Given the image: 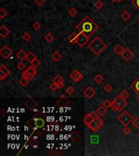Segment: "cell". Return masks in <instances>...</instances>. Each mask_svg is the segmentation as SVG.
<instances>
[{"mask_svg":"<svg viewBox=\"0 0 139 156\" xmlns=\"http://www.w3.org/2000/svg\"><path fill=\"white\" fill-rule=\"evenodd\" d=\"M98 29V25L95 23L94 20L89 18V16L85 17L76 27V29L78 31V33L82 32L86 34L88 38H89L92 34L95 33V32Z\"/></svg>","mask_w":139,"mask_h":156,"instance_id":"obj_1","label":"cell"},{"mask_svg":"<svg viewBox=\"0 0 139 156\" xmlns=\"http://www.w3.org/2000/svg\"><path fill=\"white\" fill-rule=\"evenodd\" d=\"M106 47H107V44L98 37L95 38L89 43V48L96 55H99L104 49H106Z\"/></svg>","mask_w":139,"mask_h":156,"instance_id":"obj_2","label":"cell"},{"mask_svg":"<svg viewBox=\"0 0 139 156\" xmlns=\"http://www.w3.org/2000/svg\"><path fill=\"white\" fill-rule=\"evenodd\" d=\"M133 117L132 116V115L127 111H124L118 117V120L124 126H128L133 121Z\"/></svg>","mask_w":139,"mask_h":156,"instance_id":"obj_3","label":"cell"},{"mask_svg":"<svg viewBox=\"0 0 139 156\" xmlns=\"http://www.w3.org/2000/svg\"><path fill=\"white\" fill-rule=\"evenodd\" d=\"M103 125V121L102 120L100 117H98L93 119V121L90 123V124L88 126L89 129H91L93 132H97L98 129H100L102 126Z\"/></svg>","mask_w":139,"mask_h":156,"instance_id":"obj_4","label":"cell"},{"mask_svg":"<svg viewBox=\"0 0 139 156\" xmlns=\"http://www.w3.org/2000/svg\"><path fill=\"white\" fill-rule=\"evenodd\" d=\"M89 42V38L83 33H79L77 34V38L76 40V44L80 47H83Z\"/></svg>","mask_w":139,"mask_h":156,"instance_id":"obj_5","label":"cell"},{"mask_svg":"<svg viewBox=\"0 0 139 156\" xmlns=\"http://www.w3.org/2000/svg\"><path fill=\"white\" fill-rule=\"evenodd\" d=\"M11 54H12V51L7 46H4L3 48L0 49V55H2L3 59H7V58H9L11 55Z\"/></svg>","mask_w":139,"mask_h":156,"instance_id":"obj_6","label":"cell"},{"mask_svg":"<svg viewBox=\"0 0 139 156\" xmlns=\"http://www.w3.org/2000/svg\"><path fill=\"white\" fill-rule=\"evenodd\" d=\"M69 77L72 80H73L75 82H78V81H80V80L83 78V75L80 73L78 70H76L75 69V70H73V72L70 73Z\"/></svg>","mask_w":139,"mask_h":156,"instance_id":"obj_7","label":"cell"},{"mask_svg":"<svg viewBox=\"0 0 139 156\" xmlns=\"http://www.w3.org/2000/svg\"><path fill=\"white\" fill-rule=\"evenodd\" d=\"M113 101L115 102L116 103H117V104L120 106V107L121 108V109H123L124 107H125V106H126L128 105V102H127L126 99H123V98H122V97H120V95L117 96V97H115V99H114Z\"/></svg>","mask_w":139,"mask_h":156,"instance_id":"obj_8","label":"cell"},{"mask_svg":"<svg viewBox=\"0 0 139 156\" xmlns=\"http://www.w3.org/2000/svg\"><path fill=\"white\" fill-rule=\"evenodd\" d=\"M121 57L125 61H129L133 57V53L130 50H129V48H126V49H124V50L122 55H121Z\"/></svg>","mask_w":139,"mask_h":156,"instance_id":"obj_9","label":"cell"},{"mask_svg":"<svg viewBox=\"0 0 139 156\" xmlns=\"http://www.w3.org/2000/svg\"><path fill=\"white\" fill-rule=\"evenodd\" d=\"M95 93H96L95 90H94V89H93L92 87H90V86H88V87L86 89V90L84 91L83 94H84L85 96H86V97L87 98V99H91L95 95Z\"/></svg>","mask_w":139,"mask_h":156,"instance_id":"obj_10","label":"cell"},{"mask_svg":"<svg viewBox=\"0 0 139 156\" xmlns=\"http://www.w3.org/2000/svg\"><path fill=\"white\" fill-rule=\"evenodd\" d=\"M25 104L29 110H33V108L37 107V106H38L37 102L34 99H33L32 98H29V99L25 102Z\"/></svg>","mask_w":139,"mask_h":156,"instance_id":"obj_11","label":"cell"},{"mask_svg":"<svg viewBox=\"0 0 139 156\" xmlns=\"http://www.w3.org/2000/svg\"><path fill=\"white\" fill-rule=\"evenodd\" d=\"M11 31L9 29L7 26L5 25H2L1 28H0V36L3 38H5L6 37H7L9 34H10Z\"/></svg>","mask_w":139,"mask_h":156,"instance_id":"obj_12","label":"cell"},{"mask_svg":"<svg viewBox=\"0 0 139 156\" xmlns=\"http://www.w3.org/2000/svg\"><path fill=\"white\" fill-rule=\"evenodd\" d=\"M34 124H35V126L37 127V128H42L45 125V121H44V119H42V118H38V119H35Z\"/></svg>","mask_w":139,"mask_h":156,"instance_id":"obj_13","label":"cell"},{"mask_svg":"<svg viewBox=\"0 0 139 156\" xmlns=\"http://www.w3.org/2000/svg\"><path fill=\"white\" fill-rule=\"evenodd\" d=\"M77 34H78V33H76V32L72 33L68 38V42L71 43L76 44V40H77Z\"/></svg>","mask_w":139,"mask_h":156,"instance_id":"obj_14","label":"cell"},{"mask_svg":"<svg viewBox=\"0 0 139 156\" xmlns=\"http://www.w3.org/2000/svg\"><path fill=\"white\" fill-rule=\"evenodd\" d=\"M27 55H28V54H26L25 51L20 50V51H19L17 52L16 57H17L19 59L23 60V59H26V58H27Z\"/></svg>","mask_w":139,"mask_h":156,"instance_id":"obj_15","label":"cell"},{"mask_svg":"<svg viewBox=\"0 0 139 156\" xmlns=\"http://www.w3.org/2000/svg\"><path fill=\"white\" fill-rule=\"evenodd\" d=\"M107 108H106L105 106L102 105V106H99V107H98V109H97V113L99 115H101V116H102V115H104L106 113H107Z\"/></svg>","mask_w":139,"mask_h":156,"instance_id":"obj_16","label":"cell"},{"mask_svg":"<svg viewBox=\"0 0 139 156\" xmlns=\"http://www.w3.org/2000/svg\"><path fill=\"white\" fill-rule=\"evenodd\" d=\"M52 59L55 61V62H59L61 59H62V55L59 51H55L51 56Z\"/></svg>","mask_w":139,"mask_h":156,"instance_id":"obj_17","label":"cell"},{"mask_svg":"<svg viewBox=\"0 0 139 156\" xmlns=\"http://www.w3.org/2000/svg\"><path fill=\"white\" fill-rule=\"evenodd\" d=\"M124 50V49L121 46H120V45H117V46H115L114 47V51H115V53L116 55H120V56H121Z\"/></svg>","mask_w":139,"mask_h":156,"instance_id":"obj_18","label":"cell"},{"mask_svg":"<svg viewBox=\"0 0 139 156\" xmlns=\"http://www.w3.org/2000/svg\"><path fill=\"white\" fill-rule=\"evenodd\" d=\"M63 82H64V78H63L60 75L55 76V77H54V79H53V83L56 84L57 86H58V85L61 84V83H63Z\"/></svg>","mask_w":139,"mask_h":156,"instance_id":"obj_19","label":"cell"},{"mask_svg":"<svg viewBox=\"0 0 139 156\" xmlns=\"http://www.w3.org/2000/svg\"><path fill=\"white\" fill-rule=\"evenodd\" d=\"M93 119H94L91 117L90 115H89V114H86V116L84 117V123H85V124H86V125L89 126V124H90V123L93 121Z\"/></svg>","mask_w":139,"mask_h":156,"instance_id":"obj_20","label":"cell"},{"mask_svg":"<svg viewBox=\"0 0 139 156\" xmlns=\"http://www.w3.org/2000/svg\"><path fill=\"white\" fill-rule=\"evenodd\" d=\"M131 88H132L133 90L135 91L136 93H139V78H137L136 81L132 84Z\"/></svg>","mask_w":139,"mask_h":156,"instance_id":"obj_21","label":"cell"},{"mask_svg":"<svg viewBox=\"0 0 139 156\" xmlns=\"http://www.w3.org/2000/svg\"><path fill=\"white\" fill-rule=\"evenodd\" d=\"M131 18V14L128 11H124L121 14V19L124 21H127Z\"/></svg>","mask_w":139,"mask_h":156,"instance_id":"obj_22","label":"cell"},{"mask_svg":"<svg viewBox=\"0 0 139 156\" xmlns=\"http://www.w3.org/2000/svg\"><path fill=\"white\" fill-rule=\"evenodd\" d=\"M36 59H37V56H36L33 52H29L28 55H27V58L26 59L28 60L29 63H32V62L33 60H35Z\"/></svg>","mask_w":139,"mask_h":156,"instance_id":"obj_23","label":"cell"},{"mask_svg":"<svg viewBox=\"0 0 139 156\" xmlns=\"http://www.w3.org/2000/svg\"><path fill=\"white\" fill-rule=\"evenodd\" d=\"M44 39L46 40V42H51L55 40V37H54V35L52 33H48L46 36L44 37Z\"/></svg>","mask_w":139,"mask_h":156,"instance_id":"obj_24","label":"cell"},{"mask_svg":"<svg viewBox=\"0 0 139 156\" xmlns=\"http://www.w3.org/2000/svg\"><path fill=\"white\" fill-rule=\"evenodd\" d=\"M94 80H95V81L97 84H101L103 81V77H102L101 74H97L95 77V78H94Z\"/></svg>","mask_w":139,"mask_h":156,"instance_id":"obj_25","label":"cell"},{"mask_svg":"<svg viewBox=\"0 0 139 156\" xmlns=\"http://www.w3.org/2000/svg\"><path fill=\"white\" fill-rule=\"evenodd\" d=\"M0 71L3 72V73H4L5 74H7V76H9L11 74V71L9 70L8 68H7V67L5 65H3V64H2L1 66H0Z\"/></svg>","mask_w":139,"mask_h":156,"instance_id":"obj_26","label":"cell"},{"mask_svg":"<svg viewBox=\"0 0 139 156\" xmlns=\"http://www.w3.org/2000/svg\"><path fill=\"white\" fill-rule=\"evenodd\" d=\"M22 77H25V78H27V79H29V81H31V80H33V77H34V76L33 75H31L28 71H25V72H24L23 73H22Z\"/></svg>","mask_w":139,"mask_h":156,"instance_id":"obj_27","label":"cell"},{"mask_svg":"<svg viewBox=\"0 0 139 156\" xmlns=\"http://www.w3.org/2000/svg\"><path fill=\"white\" fill-rule=\"evenodd\" d=\"M29 82V79H27V78H25V77H21L20 79V81H19V83L20 86H28V84Z\"/></svg>","mask_w":139,"mask_h":156,"instance_id":"obj_28","label":"cell"},{"mask_svg":"<svg viewBox=\"0 0 139 156\" xmlns=\"http://www.w3.org/2000/svg\"><path fill=\"white\" fill-rule=\"evenodd\" d=\"M68 15L71 17H75L76 16H77V10L76 9L75 7H71L70 9L68 10Z\"/></svg>","mask_w":139,"mask_h":156,"instance_id":"obj_29","label":"cell"},{"mask_svg":"<svg viewBox=\"0 0 139 156\" xmlns=\"http://www.w3.org/2000/svg\"><path fill=\"white\" fill-rule=\"evenodd\" d=\"M27 71H28V72H29L31 75H33L34 77H35L36 75H37V68H34V67L32 66V65H31L30 67H29V68H27Z\"/></svg>","mask_w":139,"mask_h":156,"instance_id":"obj_30","label":"cell"},{"mask_svg":"<svg viewBox=\"0 0 139 156\" xmlns=\"http://www.w3.org/2000/svg\"><path fill=\"white\" fill-rule=\"evenodd\" d=\"M111 108L112 109L113 111H120L121 110V108L120 107V106L116 103L115 102H111Z\"/></svg>","mask_w":139,"mask_h":156,"instance_id":"obj_31","label":"cell"},{"mask_svg":"<svg viewBox=\"0 0 139 156\" xmlns=\"http://www.w3.org/2000/svg\"><path fill=\"white\" fill-rule=\"evenodd\" d=\"M95 7L97 8V9L99 10L102 7H103V3H102L101 0H98V1H96L95 3Z\"/></svg>","mask_w":139,"mask_h":156,"instance_id":"obj_32","label":"cell"},{"mask_svg":"<svg viewBox=\"0 0 139 156\" xmlns=\"http://www.w3.org/2000/svg\"><path fill=\"white\" fill-rule=\"evenodd\" d=\"M7 15V11L4 9V8H1L0 9V18L1 19H4Z\"/></svg>","mask_w":139,"mask_h":156,"instance_id":"obj_33","label":"cell"},{"mask_svg":"<svg viewBox=\"0 0 139 156\" xmlns=\"http://www.w3.org/2000/svg\"><path fill=\"white\" fill-rule=\"evenodd\" d=\"M22 38H23V40L24 41H25V42H29V40L31 39V35H30V33H25L24 34H23V36H22Z\"/></svg>","mask_w":139,"mask_h":156,"instance_id":"obj_34","label":"cell"},{"mask_svg":"<svg viewBox=\"0 0 139 156\" xmlns=\"http://www.w3.org/2000/svg\"><path fill=\"white\" fill-rule=\"evenodd\" d=\"M119 95H120V97H122L123 99H126L129 96V93L127 90H123V91H121V92L120 93V94H119Z\"/></svg>","mask_w":139,"mask_h":156,"instance_id":"obj_35","label":"cell"},{"mask_svg":"<svg viewBox=\"0 0 139 156\" xmlns=\"http://www.w3.org/2000/svg\"><path fill=\"white\" fill-rule=\"evenodd\" d=\"M31 65L32 66H33L34 68H38V67L41 65V62H40L38 59H36L35 60H33L32 63H31Z\"/></svg>","mask_w":139,"mask_h":156,"instance_id":"obj_36","label":"cell"},{"mask_svg":"<svg viewBox=\"0 0 139 156\" xmlns=\"http://www.w3.org/2000/svg\"><path fill=\"white\" fill-rule=\"evenodd\" d=\"M132 123H133V124L134 125V127H136L137 128H139V117L133 118Z\"/></svg>","mask_w":139,"mask_h":156,"instance_id":"obj_37","label":"cell"},{"mask_svg":"<svg viewBox=\"0 0 139 156\" xmlns=\"http://www.w3.org/2000/svg\"><path fill=\"white\" fill-rule=\"evenodd\" d=\"M90 142L93 144H96L98 142V136H91L90 137Z\"/></svg>","mask_w":139,"mask_h":156,"instance_id":"obj_38","label":"cell"},{"mask_svg":"<svg viewBox=\"0 0 139 156\" xmlns=\"http://www.w3.org/2000/svg\"><path fill=\"white\" fill-rule=\"evenodd\" d=\"M112 90H113V89H112V86H111L110 84H107V85H105V86H104V90H105L106 92L109 93V92H111Z\"/></svg>","mask_w":139,"mask_h":156,"instance_id":"obj_39","label":"cell"},{"mask_svg":"<svg viewBox=\"0 0 139 156\" xmlns=\"http://www.w3.org/2000/svg\"><path fill=\"white\" fill-rule=\"evenodd\" d=\"M122 132H123L124 134L128 135V134H129V133H130L131 130H130V128H129L128 126H124V128H123V129H122Z\"/></svg>","mask_w":139,"mask_h":156,"instance_id":"obj_40","label":"cell"},{"mask_svg":"<svg viewBox=\"0 0 139 156\" xmlns=\"http://www.w3.org/2000/svg\"><path fill=\"white\" fill-rule=\"evenodd\" d=\"M132 4L136 9L139 11V0H132Z\"/></svg>","mask_w":139,"mask_h":156,"instance_id":"obj_41","label":"cell"},{"mask_svg":"<svg viewBox=\"0 0 139 156\" xmlns=\"http://www.w3.org/2000/svg\"><path fill=\"white\" fill-rule=\"evenodd\" d=\"M33 28L35 30H38L40 28H41V25L39 24V22L35 21L34 23L33 24Z\"/></svg>","mask_w":139,"mask_h":156,"instance_id":"obj_42","label":"cell"},{"mask_svg":"<svg viewBox=\"0 0 139 156\" xmlns=\"http://www.w3.org/2000/svg\"><path fill=\"white\" fill-rule=\"evenodd\" d=\"M102 105H103L106 108H109V107H111V102L109 101V100H105L103 102H102Z\"/></svg>","mask_w":139,"mask_h":156,"instance_id":"obj_43","label":"cell"},{"mask_svg":"<svg viewBox=\"0 0 139 156\" xmlns=\"http://www.w3.org/2000/svg\"><path fill=\"white\" fill-rule=\"evenodd\" d=\"M17 68L19 69L20 71L24 70L25 68V64L24 63H22V62H20V63H19L17 64Z\"/></svg>","mask_w":139,"mask_h":156,"instance_id":"obj_44","label":"cell"},{"mask_svg":"<svg viewBox=\"0 0 139 156\" xmlns=\"http://www.w3.org/2000/svg\"><path fill=\"white\" fill-rule=\"evenodd\" d=\"M66 92H67V93H68V94L71 95V94H73V92H74V90H73V88L72 87V86H69V87H68V88H67V90H66Z\"/></svg>","mask_w":139,"mask_h":156,"instance_id":"obj_45","label":"cell"},{"mask_svg":"<svg viewBox=\"0 0 139 156\" xmlns=\"http://www.w3.org/2000/svg\"><path fill=\"white\" fill-rule=\"evenodd\" d=\"M34 2L36 3L37 5L42 6L43 4H45V3H46V0H34Z\"/></svg>","mask_w":139,"mask_h":156,"instance_id":"obj_46","label":"cell"},{"mask_svg":"<svg viewBox=\"0 0 139 156\" xmlns=\"http://www.w3.org/2000/svg\"><path fill=\"white\" fill-rule=\"evenodd\" d=\"M50 89L52 91H55L58 90V86L55 83H52L51 85H50Z\"/></svg>","mask_w":139,"mask_h":156,"instance_id":"obj_47","label":"cell"},{"mask_svg":"<svg viewBox=\"0 0 139 156\" xmlns=\"http://www.w3.org/2000/svg\"><path fill=\"white\" fill-rule=\"evenodd\" d=\"M89 115H91V117L93 118V119H95V118H98V117H99L98 116V113H97V111H91L90 113H89Z\"/></svg>","mask_w":139,"mask_h":156,"instance_id":"obj_48","label":"cell"},{"mask_svg":"<svg viewBox=\"0 0 139 156\" xmlns=\"http://www.w3.org/2000/svg\"><path fill=\"white\" fill-rule=\"evenodd\" d=\"M7 77V74H5L4 73H3V72L0 71V80H1V81H3V80L5 79Z\"/></svg>","mask_w":139,"mask_h":156,"instance_id":"obj_49","label":"cell"},{"mask_svg":"<svg viewBox=\"0 0 139 156\" xmlns=\"http://www.w3.org/2000/svg\"><path fill=\"white\" fill-rule=\"evenodd\" d=\"M64 83L63 82V83H61V84H60V85H58V89H59V90H60V89L64 88Z\"/></svg>","mask_w":139,"mask_h":156,"instance_id":"obj_50","label":"cell"},{"mask_svg":"<svg viewBox=\"0 0 139 156\" xmlns=\"http://www.w3.org/2000/svg\"><path fill=\"white\" fill-rule=\"evenodd\" d=\"M4 114H5V112H4V109H2V115H3Z\"/></svg>","mask_w":139,"mask_h":156,"instance_id":"obj_51","label":"cell"},{"mask_svg":"<svg viewBox=\"0 0 139 156\" xmlns=\"http://www.w3.org/2000/svg\"><path fill=\"white\" fill-rule=\"evenodd\" d=\"M123 1V0H116V2H117V3H121Z\"/></svg>","mask_w":139,"mask_h":156,"instance_id":"obj_52","label":"cell"},{"mask_svg":"<svg viewBox=\"0 0 139 156\" xmlns=\"http://www.w3.org/2000/svg\"><path fill=\"white\" fill-rule=\"evenodd\" d=\"M111 2H113V3H115V2H116V0H111Z\"/></svg>","mask_w":139,"mask_h":156,"instance_id":"obj_53","label":"cell"},{"mask_svg":"<svg viewBox=\"0 0 139 156\" xmlns=\"http://www.w3.org/2000/svg\"><path fill=\"white\" fill-rule=\"evenodd\" d=\"M137 100L139 101V93H138V95H137Z\"/></svg>","mask_w":139,"mask_h":156,"instance_id":"obj_54","label":"cell"},{"mask_svg":"<svg viewBox=\"0 0 139 156\" xmlns=\"http://www.w3.org/2000/svg\"><path fill=\"white\" fill-rule=\"evenodd\" d=\"M138 22H139V18H138Z\"/></svg>","mask_w":139,"mask_h":156,"instance_id":"obj_55","label":"cell"}]
</instances>
